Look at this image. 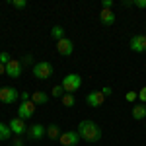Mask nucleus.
Returning a JSON list of instances; mask_svg holds the SVG:
<instances>
[{
    "mask_svg": "<svg viewBox=\"0 0 146 146\" xmlns=\"http://www.w3.org/2000/svg\"><path fill=\"white\" fill-rule=\"evenodd\" d=\"M76 133L80 135V140H86V142H100V138H101L100 125L96 123V121H92V119L80 121Z\"/></svg>",
    "mask_w": 146,
    "mask_h": 146,
    "instance_id": "f257e3e1",
    "label": "nucleus"
},
{
    "mask_svg": "<svg viewBox=\"0 0 146 146\" xmlns=\"http://www.w3.org/2000/svg\"><path fill=\"white\" fill-rule=\"evenodd\" d=\"M60 86L64 88L66 94H74V92H78L80 88H82V76L76 74V72H70V74H66V76L62 78Z\"/></svg>",
    "mask_w": 146,
    "mask_h": 146,
    "instance_id": "f03ea898",
    "label": "nucleus"
},
{
    "mask_svg": "<svg viewBox=\"0 0 146 146\" xmlns=\"http://www.w3.org/2000/svg\"><path fill=\"white\" fill-rule=\"evenodd\" d=\"M33 76L37 80H47L53 76V72H55V68H53V64L51 62H47V60H39V62H35L33 64Z\"/></svg>",
    "mask_w": 146,
    "mask_h": 146,
    "instance_id": "7ed1b4c3",
    "label": "nucleus"
},
{
    "mask_svg": "<svg viewBox=\"0 0 146 146\" xmlns=\"http://www.w3.org/2000/svg\"><path fill=\"white\" fill-rule=\"evenodd\" d=\"M35 109H37V105H35L31 100L29 101H22L20 107H18V117L23 119V121H25V119H31V117L35 115Z\"/></svg>",
    "mask_w": 146,
    "mask_h": 146,
    "instance_id": "20e7f679",
    "label": "nucleus"
},
{
    "mask_svg": "<svg viewBox=\"0 0 146 146\" xmlns=\"http://www.w3.org/2000/svg\"><path fill=\"white\" fill-rule=\"evenodd\" d=\"M18 98H20V92L16 88H12V86L0 88V101L2 103H14V101H18Z\"/></svg>",
    "mask_w": 146,
    "mask_h": 146,
    "instance_id": "39448f33",
    "label": "nucleus"
},
{
    "mask_svg": "<svg viewBox=\"0 0 146 146\" xmlns=\"http://www.w3.org/2000/svg\"><path fill=\"white\" fill-rule=\"evenodd\" d=\"M58 142H60V146H78L80 135L76 131H66V133H62L58 136Z\"/></svg>",
    "mask_w": 146,
    "mask_h": 146,
    "instance_id": "423d86ee",
    "label": "nucleus"
},
{
    "mask_svg": "<svg viewBox=\"0 0 146 146\" xmlns=\"http://www.w3.org/2000/svg\"><path fill=\"white\" fill-rule=\"evenodd\" d=\"M45 135H47L45 125L35 123V125H29V127H27V136H29V140H41Z\"/></svg>",
    "mask_w": 146,
    "mask_h": 146,
    "instance_id": "0eeeda50",
    "label": "nucleus"
},
{
    "mask_svg": "<svg viewBox=\"0 0 146 146\" xmlns=\"http://www.w3.org/2000/svg\"><path fill=\"white\" fill-rule=\"evenodd\" d=\"M8 127H10V131L16 136L27 135V125H25V121H23V119H20V117H14L10 123H8Z\"/></svg>",
    "mask_w": 146,
    "mask_h": 146,
    "instance_id": "6e6552de",
    "label": "nucleus"
},
{
    "mask_svg": "<svg viewBox=\"0 0 146 146\" xmlns=\"http://www.w3.org/2000/svg\"><path fill=\"white\" fill-rule=\"evenodd\" d=\"M56 51H58V55H62V56H70L74 53V45H72V41L68 37H62V39L56 41Z\"/></svg>",
    "mask_w": 146,
    "mask_h": 146,
    "instance_id": "1a4fd4ad",
    "label": "nucleus"
},
{
    "mask_svg": "<svg viewBox=\"0 0 146 146\" xmlns=\"http://www.w3.org/2000/svg\"><path fill=\"white\" fill-rule=\"evenodd\" d=\"M131 51L135 53H146V35L138 33L131 37Z\"/></svg>",
    "mask_w": 146,
    "mask_h": 146,
    "instance_id": "9d476101",
    "label": "nucleus"
},
{
    "mask_svg": "<svg viewBox=\"0 0 146 146\" xmlns=\"http://www.w3.org/2000/svg\"><path fill=\"white\" fill-rule=\"evenodd\" d=\"M22 60H14L12 58L10 62L6 64V74L10 76V78H20L22 76Z\"/></svg>",
    "mask_w": 146,
    "mask_h": 146,
    "instance_id": "9b49d317",
    "label": "nucleus"
},
{
    "mask_svg": "<svg viewBox=\"0 0 146 146\" xmlns=\"http://www.w3.org/2000/svg\"><path fill=\"white\" fill-rule=\"evenodd\" d=\"M86 101H88V105H92V107H100V105H103V101H105V96L101 94V90H94L86 96Z\"/></svg>",
    "mask_w": 146,
    "mask_h": 146,
    "instance_id": "f8f14e48",
    "label": "nucleus"
},
{
    "mask_svg": "<svg viewBox=\"0 0 146 146\" xmlns=\"http://www.w3.org/2000/svg\"><path fill=\"white\" fill-rule=\"evenodd\" d=\"M100 22L103 23V25H113L115 23V12L109 10V8H101L100 10Z\"/></svg>",
    "mask_w": 146,
    "mask_h": 146,
    "instance_id": "ddd939ff",
    "label": "nucleus"
},
{
    "mask_svg": "<svg viewBox=\"0 0 146 146\" xmlns=\"http://www.w3.org/2000/svg\"><path fill=\"white\" fill-rule=\"evenodd\" d=\"M31 101H33L35 105H45L47 101H49V94L37 90V92H33V94H31Z\"/></svg>",
    "mask_w": 146,
    "mask_h": 146,
    "instance_id": "4468645a",
    "label": "nucleus"
},
{
    "mask_svg": "<svg viewBox=\"0 0 146 146\" xmlns=\"http://www.w3.org/2000/svg\"><path fill=\"white\" fill-rule=\"evenodd\" d=\"M131 113H133V119L142 121V119H146V105L144 103H138V105H135V107L131 109Z\"/></svg>",
    "mask_w": 146,
    "mask_h": 146,
    "instance_id": "2eb2a0df",
    "label": "nucleus"
},
{
    "mask_svg": "<svg viewBox=\"0 0 146 146\" xmlns=\"http://www.w3.org/2000/svg\"><path fill=\"white\" fill-rule=\"evenodd\" d=\"M62 135V133H60V127H58V125H49V127H47V136H49V138H51V140H58V136Z\"/></svg>",
    "mask_w": 146,
    "mask_h": 146,
    "instance_id": "dca6fc26",
    "label": "nucleus"
},
{
    "mask_svg": "<svg viewBox=\"0 0 146 146\" xmlns=\"http://www.w3.org/2000/svg\"><path fill=\"white\" fill-rule=\"evenodd\" d=\"M60 101H62L64 107H74V105H76V98H74V94H64V96L60 98Z\"/></svg>",
    "mask_w": 146,
    "mask_h": 146,
    "instance_id": "f3484780",
    "label": "nucleus"
},
{
    "mask_svg": "<svg viewBox=\"0 0 146 146\" xmlns=\"http://www.w3.org/2000/svg\"><path fill=\"white\" fill-rule=\"evenodd\" d=\"M10 136H12L10 127H8L6 123H2V121H0V140H8Z\"/></svg>",
    "mask_w": 146,
    "mask_h": 146,
    "instance_id": "a211bd4d",
    "label": "nucleus"
},
{
    "mask_svg": "<svg viewBox=\"0 0 146 146\" xmlns=\"http://www.w3.org/2000/svg\"><path fill=\"white\" fill-rule=\"evenodd\" d=\"M51 37L56 39V41L62 39V37H64V27H62V25H53V29H51Z\"/></svg>",
    "mask_w": 146,
    "mask_h": 146,
    "instance_id": "6ab92c4d",
    "label": "nucleus"
},
{
    "mask_svg": "<svg viewBox=\"0 0 146 146\" xmlns=\"http://www.w3.org/2000/svg\"><path fill=\"white\" fill-rule=\"evenodd\" d=\"M51 94H53V98H62L66 92H64V88L58 84V86H55V88H53V92H51Z\"/></svg>",
    "mask_w": 146,
    "mask_h": 146,
    "instance_id": "aec40b11",
    "label": "nucleus"
},
{
    "mask_svg": "<svg viewBox=\"0 0 146 146\" xmlns=\"http://www.w3.org/2000/svg\"><path fill=\"white\" fill-rule=\"evenodd\" d=\"M125 100L129 101V103H133L135 100H138V92H133V90L127 92V94H125Z\"/></svg>",
    "mask_w": 146,
    "mask_h": 146,
    "instance_id": "412c9836",
    "label": "nucleus"
},
{
    "mask_svg": "<svg viewBox=\"0 0 146 146\" xmlns=\"http://www.w3.org/2000/svg\"><path fill=\"white\" fill-rule=\"evenodd\" d=\"M10 4L14 6V8H18V10H23V8L27 6V2H25V0H12Z\"/></svg>",
    "mask_w": 146,
    "mask_h": 146,
    "instance_id": "4be33fe9",
    "label": "nucleus"
},
{
    "mask_svg": "<svg viewBox=\"0 0 146 146\" xmlns=\"http://www.w3.org/2000/svg\"><path fill=\"white\" fill-rule=\"evenodd\" d=\"M10 60H12V56L8 55L6 51H2V53H0V62H2V64H8Z\"/></svg>",
    "mask_w": 146,
    "mask_h": 146,
    "instance_id": "5701e85b",
    "label": "nucleus"
},
{
    "mask_svg": "<svg viewBox=\"0 0 146 146\" xmlns=\"http://www.w3.org/2000/svg\"><path fill=\"white\" fill-rule=\"evenodd\" d=\"M138 100H140V103H144V105H146V86H144V88H140V92H138Z\"/></svg>",
    "mask_w": 146,
    "mask_h": 146,
    "instance_id": "b1692460",
    "label": "nucleus"
},
{
    "mask_svg": "<svg viewBox=\"0 0 146 146\" xmlns=\"http://www.w3.org/2000/svg\"><path fill=\"white\" fill-rule=\"evenodd\" d=\"M12 146H23V140H22V136H16V138L12 140Z\"/></svg>",
    "mask_w": 146,
    "mask_h": 146,
    "instance_id": "393cba45",
    "label": "nucleus"
},
{
    "mask_svg": "<svg viewBox=\"0 0 146 146\" xmlns=\"http://www.w3.org/2000/svg\"><path fill=\"white\" fill-rule=\"evenodd\" d=\"M22 64H33V56H31V55H25V58L22 60Z\"/></svg>",
    "mask_w": 146,
    "mask_h": 146,
    "instance_id": "a878e982",
    "label": "nucleus"
},
{
    "mask_svg": "<svg viewBox=\"0 0 146 146\" xmlns=\"http://www.w3.org/2000/svg\"><path fill=\"white\" fill-rule=\"evenodd\" d=\"M111 6H113V0H103L101 2V8H109L111 10Z\"/></svg>",
    "mask_w": 146,
    "mask_h": 146,
    "instance_id": "bb28decb",
    "label": "nucleus"
},
{
    "mask_svg": "<svg viewBox=\"0 0 146 146\" xmlns=\"http://www.w3.org/2000/svg\"><path fill=\"white\" fill-rule=\"evenodd\" d=\"M101 94H103L105 98H109V96H111V88H109V86H105V88H101Z\"/></svg>",
    "mask_w": 146,
    "mask_h": 146,
    "instance_id": "cd10ccee",
    "label": "nucleus"
},
{
    "mask_svg": "<svg viewBox=\"0 0 146 146\" xmlns=\"http://www.w3.org/2000/svg\"><path fill=\"white\" fill-rule=\"evenodd\" d=\"M136 8H146V0H135Z\"/></svg>",
    "mask_w": 146,
    "mask_h": 146,
    "instance_id": "c85d7f7f",
    "label": "nucleus"
},
{
    "mask_svg": "<svg viewBox=\"0 0 146 146\" xmlns=\"http://www.w3.org/2000/svg\"><path fill=\"white\" fill-rule=\"evenodd\" d=\"M123 6H125V8H129V6H135V2H133V0H125Z\"/></svg>",
    "mask_w": 146,
    "mask_h": 146,
    "instance_id": "c756f323",
    "label": "nucleus"
},
{
    "mask_svg": "<svg viewBox=\"0 0 146 146\" xmlns=\"http://www.w3.org/2000/svg\"><path fill=\"white\" fill-rule=\"evenodd\" d=\"M2 74H6V64L0 62V76H2Z\"/></svg>",
    "mask_w": 146,
    "mask_h": 146,
    "instance_id": "7c9ffc66",
    "label": "nucleus"
},
{
    "mask_svg": "<svg viewBox=\"0 0 146 146\" xmlns=\"http://www.w3.org/2000/svg\"><path fill=\"white\" fill-rule=\"evenodd\" d=\"M0 88H2V86H0Z\"/></svg>",
    "mask_w": 146,
    "mask_h": 146,
    "instance_id": "2f4dec72",
    "label": "nucleus"
}]
</instances>
